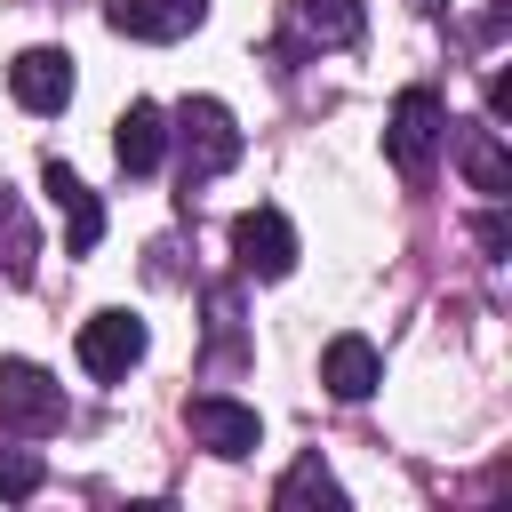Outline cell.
<instances>
[{
    "mask_svg": "<svg viewBox=\"0 0 512 512\" xmlns=\"http://www.w3.org/2000/svg\"><path fill=\"white\" fill-rule=\"evenodd\" d=\"M320 384H328V400H368V392L384 384V352H376L368 336H328Z\"/></svg>",
    "mask_w": 512,
    "mask_h": 512,
    "instance_id": "cell-10",
    "label": "cell"
},
{
    "mask_svg": "<svg viewBox=\"0 0 512 512\" xmlns=\"http://www.w3.org/2000/svg\"><path fill=\"white\" fill-rule=\"evenodd\" d=\"M504 128L496 120H480V128H464V144H456V160H464V176H472V192H488V200H504L512 192V168H504V144H496Z\"/></svg>",
    "mask_w": 512,
    "mask_h": 512,
    "instance_id": "cell-13",
    "label": "cell"
},
{
    "mask_svg": "<svg viewBox=\"0 0 512 512\" xmlns=\"http://www.w3.org/2000/svg\"><path fill=\"white\" fill-rule=\"evenodd\" d=\"M416 8H424V16H432V8H448V0H416Z\"/></svg>",
    "mask_w": 512,
    "mask_h": 512,
    "instance_id": "cell-17",
    "label": "cell"
},
{
    "mask_svg": "<svg viewBox=\"0 0 512 512\" xmlns=\"http://www.w3.org/2000/svg\"><path fill=\"white\" fill-rule=\"evenodd\" d=\"M296 24L320 48H352L360 40V0H296Z\"/></svg>",
    "mask_w": 512,
    "mask_h": 512,
    "instance_id": "cell-15",
    "label": "cell"
},
{
    "mask_svg": "<svg viewBox=\"0 0 512 512\" xmlns=\"http://www.w3.org/2000/svg\"><path fill=\"white\" fill-rule=\"evenodd\" d=\"M144 344H152V336H144V320H136V312H120V304H104V312H88V320H80V368H88V376H104V384H112V376H128V368L144 360Z\"/></svg>",
    "mask_w": 512,
    "mask_h": 512,
    "instance_id": "cell-5",
    "label": "cell"
},
{
    "mask_svg": "<svg viewBox=\"0 0 512 512\" xmlns=\"http://www.w3.org/2000/svg\"><path fill=\"white\" fill-rule=\"evenodd\" d=\"M168 136H176V152H184V192L208 184V176H224V168L240 160V120H232L216 96H184Z\"/></svg>",
    "mask_w": 512,
    "mask_h": 512,
    "instance_id": "cell-1",
    "label": "cell"
},
{
    "mask_svg": "<svg viewBox=\"0 0 512 512\" xmlns=\"http://www.w3.org/2000/svg\"><path fill=\"white\" fill-rule=\"evenodd\" d=\"M64 424V384L40 368V360H0V432L16 440H40Z\"/></svg>",
    "mask_w": 512,
    "mask_h": 512,
    "instance_id": "cell-3",
    "label": "cell"
},
{
    "mask_svg": "<svg viewBox=\"0 0 512 512\" xmlns=\"http://www.w3.org/2000/svg\"><path fill=\"white\" fill-rule=\"evenodd\" d=\"M232 256L248 280H288L296 272V224L280 208H240L232 216Z\"/></svg>",
    "mask_w": 512,
    "mask_h": 512,
    "instance_id": "cell-4",
    "label": "cell"
},
{
    "mask_svg": "<svg viewBox=\"0 0 512 512\" xmlns=\"http://www.w3.org/2000/svg\"><path fill=\"white\" fill-rule=\"evenodd\" d=\"M200 16H208V0H112L104 8V24L120 40H184Z\"/></svg>",
    "mask_w": 512,
    "mask_h": 512,
    "instance_id": "cell-9",
    "label": "cell"
},
{
    "mask_svg": "<svg viewBox=\"0 0 512 512\" xmlns=\"http://www.w3.org/2000/svg\"><path fill=\"white\" fill-rule=\"evenodd\" d=\"M272 504H280V512H296V504H344V488H336V472H328L320 456H296V464L280 472Z\"/></svg>",
    "mask_w": 512,
    "mask_h": 512,
    "instance_id": "cell-14",
    "label": "cell"
},
{
    "mask_svg": "<svg viewBox=\"0 0 512 512\" xmlns=\"http://www.w3.org/2000/svg\"><path fill=\"white\" fill-rule=\"evenodd\" d=\"M40 456H24V448H0V496L8 504H24V496H40Z\"/></svg>",
    "mask_w": 512,
    "mask_h": 512,
    "instance_id": "cell-16",
    "label": "cell"
},
{
    "mask_svg": "<svg viewBox=\"0 0 512 512\" xmlns=\"http://www.w3.org/2000/svg\"><path fill=\"white\" fill-rule=\"evenodd\" d=\"M184 424H192V440H200L208 456H224V464L256 456V440H264L256 408H248V400H232V392H200V400L184 408Z\"/></svg>",
    "mask_w": 512,
    "mask_h": 512,
    "instance_id": "cell-6",
    "label": "cell"
},
{
    "mask_svg": "<svg viewBox=\"0 0 512 512\" xmlns=\"http://www.w3.org/2000/svg\"><path fill=\"white\" fill-rule=\"evenodd\" d=\"M440 144H448V104L432 88H400L392 96V120H384V160L400 176H424L440 160Z\"/></svg>",
    "mask_w": 512,
    "mask_h": 512,
    "instance_id": "cell-2",
    "label": "cell"
},
{
    "mask_svg": "<svg viewBox=\"0 0 512 512\" xmlns=\"http://www.w3.org/2000/svg\"><path fill=\"white\" fill-rule=\"evenodd\" d=\"M112 160H120L128 176H152V168L168 160V112H160V104H128V112L112 120Z\"/></svg>",
    "mask_w": 512,
    "mask_h": 512,
    "instance_id": "cell-11",
    "label": "cell"
},
{
    "mask_svg": "<svg viewBox=\"0 0 512 512\" xmlns=\"http://www.w3.org/2000/svg\"><path fill=\"white\" fill-rule=\"evenodd\" d=\"M8 96H16L24 112H64V104H72V56H64V48H24V56L8 64Z\"/></svg>",
    "mask_w": 512,
    "mask_h": 512,
    "instance_id": "cell-7",
    "label": "cell"
},
{
    "mask_svg": "<svg viewBox=\"0 0 512 512\" xmlns=\"http://www.w3.org/2000/svg\"><path fill=\"white\" fill-rule=\"evenodd\" d=\"M32 264H40V232H32L24 200L0 184V280H8V288H24V280H32Z\"/></svg>",
    "mask_w": 512,
    "mask_h": 512,
    "instance_id": "cell-12",
    "label": "cell"
},
{
    "mask_svg": "<svg viewBox=\"0 0 512 512\" xmlns=\"http://www.w3.org/2000/svg\"><path fill=\"white\" fill-rule=\"evenodd\" d=\"M40 184H48L56 216H64V248H72V256H88V248L104 240V200H96V192H88L64 160H48V168H40Z\"/></svg>",
    "mask_w": 512,
    "mask_h": 512,
    "instance_id": "cell-8",
    "label": "cell"
}]
</instances>
